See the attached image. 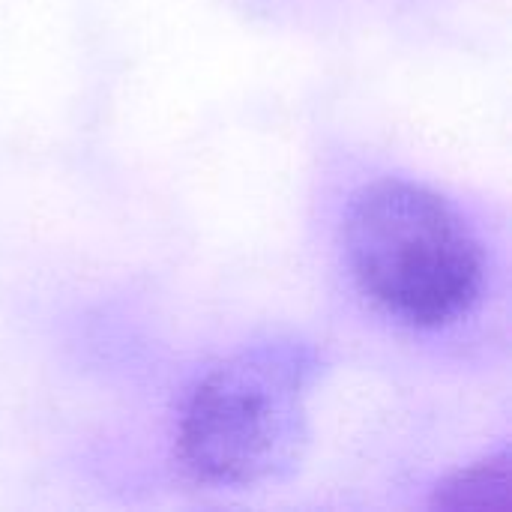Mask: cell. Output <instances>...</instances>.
Listing matches in <instances>:
<instances>
[{
    "label": "cell",
    "mask_w": 512,
    "mask_h": 512,
    "mask_svg": "<svg viewBox=\"0 0 512 512\" xmlns=\"http://www.w3.org/2000/svg\"><path fill=\"white\" fill-rule=\"evenodd\" d=\"M342 252L357 291L387 318L441 330L468 318L486 288V252L435 189L384 177L354 192L342 219Z\"/></svg>",
    "instance_id": "6da1fadb"
},
{
    "label": "cell",
    "mask_w": 512,
    "mask_h": 512,
    "mask_svg": "<svg viewBox=\"0 0 512 512\" xmlns=\"http://www.w3.org/2000/svg\"><path fill=\"white\" fill-rule=\"evenodd\" d=\"M321 354L297 339L255 342L213 369L186 393L174 456L204 486L252 489L288 477L309 441V393Z\"/></svg>",
    "instance_id": "7a4b0ae2"
},
{
    "label": "cell",
    "mask_w": 512,
    "mask_h": 512,
    "mask_svg": "<svg viewBox=\"0 0 512 512\" xmlns=\"http://www.w3.org/2000/svg\"><path fill=\"white\" fill-rule=\"evenodd\" d=\"M429 504L435 510H504L510 504V453L501 450L447 474Z\"/></svg>",
    "instance_id": "3957f363"
}]
</instances>
